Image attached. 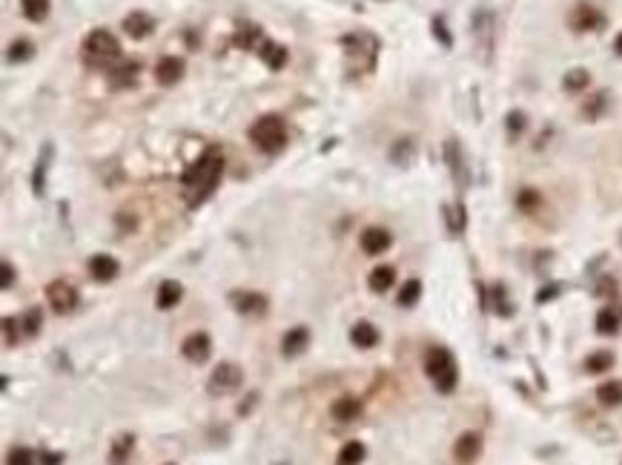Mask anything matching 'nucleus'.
<instances>
[{
    "label": "nucleus",
    "mask_w": 622,
    "mask_h": 465,
    "mask_svg": "<svg viewBox=\"0 0 622 465\" xmlns=\"http://www.w3.org/2000/svg\"><path fill=\"white\" fill-rule=\"evenodd\" d=\"M221 172H224V155L218 147H207L198 161H192L184 176H181V184L187 190V204L189 207H198L204 204L212 192H216L218 181H221Z\"/></svg>",
    "instance_id": "obj_1"
},
{
    "label": "nucleus",
    "mask_w": 622,
    "mask_h": 465,
    "mask_svg": "<svg viewBox=\"0 0 622 465\" xmlns=\"http://www.w3.org/2000/svg\"><path fill=\"white\" fill-rule=\"evenodd\" d=\"M81 57H84L86 66L109 72L112 64L121 61V44L109 29H92L81 44Z\"/></svg>",
    "instance_id": "obj_2"
},
{
    "label": "nucleus",
    "mask_w": 622,
    "mask_h": 465,
    "mask_svg": "<svg viewBox=\"0 0 622 465\" xmlns=\"http://www.w3.org/2000/svg\"><path fill=\"white\" fill-rule=\"evenodd\" d=\"M249 141L256 149L267 152V155H279L287 144H290V132H287V121L276 112H267L249 127Z\"/></svg>",
    "instance_id": "obj_3"
},
{
    "label": "nucleus",
    "mask_w": 622,
    "mask_h": 465,
    "mask_svg": "<svg viewBox=\"0 0 622 465\" xmlns=\"http://www.w3.org/2000/svg\"><path fill=\"white\" fill-rule=\"evenodd\" d=\"M424 371L433 379L439 394H451L456 388V362L448 347H431L424 354Z\"/></svg>",
    "instance_id": "obj_4"
},
{
    "label": "nucleus",
    "mask_w": 622,
    "mask_h": 465,
    "mask_svg": "<svg viewBox=\"0 0 622 465\" xmlns=\"http://www.w3.org/2000/svg\"><path fill=\"white\" fill-rule=\"evenodd\" d=\"M341 46L347 52V57H359V72H367L361 55L367 57V64L376 66V57H379V41L370 35V32H353V35H344L341 37Z\"/></svg>",
    "instance_id": "obj_5"
},
{
    "label": "nucleus",
    "mask_w": 622,
    "mask_h": 465,
    "mask_svg": "<svg viewBox=\"0 0 622 465\" xmlns=\"http://www.w3.org/2000/svg\"><path fill=\"white\" fill-rule=\"evenodd\" d=\"M46 302H49V307L55 310L57 316H66V313H72V310L77 307V290L66 282V279H55V282H49L46 284Z\"/></svg>",
    "instance_id": "obj_6"
},
{
    "label": "nucleus",
    "mask_w": 622,
    "mask_h": 465,
    "mask_svg": "<svg viewBox=\"0 0 622 465\" xmlns=\"http://www.w3.org/2000/svg\"><path fill=\"white\" fill-rule=\"evenodd\" d=\"M244 382V371L236 365V362H221L216 365V371L209 374V391L212 394H229V391H238Z\"/></svg>",
    "instance_id": "obj_7"
},
{
    "label": "nucleus",
    "mask_w": 622,
    "mask_h": 465,
    "mask_svg": "<svg viewBox=\"0 0 622 465\" xmlns=\"http://www.w3.org/2000/svg\"><path fill=\"white\" fill-rule=\"evenodd\" d=\"M444 164H448L451 176L459 187H468L471 184V167H468V158H464V149L459 144V138H448L444 141Z\"/></svg>",
    "instance_id": "obj_8"
},
{
    "label": "nucleus",
    "mask_w": 622,
    "mask_h": 465,
    "mask_svg": "<svg viewBox=\"0 0 622 465\" xmlns=\"http://www.w3.org/2000/svg\"><path fill=\"white\" fill-rule=\"evenodd\" d=\"M229 302L241 316H264L270 307L267 296L256 293V290H236V293H229Z\"/></svg>",
    "instance_id": "obj_9"
},
{
    "label": "nucleus",
    "mask_w": 622,
    "mask_h": 465,
    "mask_svg": "<svg viewBox=\"0 0 622 465\" xmlns=\"http://www.w3.org/2000/svg\"><path fill=\"white\" fill-rule=\"evenodd\" d=\"M181 354H184V359L192 362V365H204V362L209 359V354H212V339H209L204 331H192V334L181 342Z\"/></svg>",
    "instance_id": "obj_10"
},
{
    "label": "nucleus",
    "mask_w": 622,
    "mask_h": 465,
    "mask_svg": "<svg viewBox=\"0 0 622 465\" xmlns=\"http://www.w3.org/2000/svg\"><path fill=\"white\" fill-rule=\"evenodd\" d=\"M184 57H175V55H164L158 64H155V81L158 86H175L184 78Z\"/></svg>",
    "instance_id": "obj_11"
},
{
    "label": "nucleus",
    "mask_w": 622,
    "mask_h": 465,
    "mask_svg": "<svg viewBox=\"0 0 622 465\" xmlns=\"http://www.w3.org/2000/svg\"><path fill=\"white\" fill-rule=\"evenodd\" d=\"M121 26H124V32L132 37V41H144V37H149L155 32V17L141 12V9H135L121 21Z\"/></svg>",
    "instance_id": "obj_12"
},
{
    "label": "nucleus",
    "mask_w": 622,
    "mask_h": 465,
    "mask_svg": "<svg viewBox=\"0 0 622 465\" xmlns=\"http://www.w3.org/2000/svg\"><path fill=\"white\" fill-rule=\"evenodd\" d=\"M138 78H141V64H135V61L118 64L106 72V81H109L112 89H129V86L138 84Z\"/></svg>",
    "instance_id": "obj_13"
},
{
    "label": "nucleus",
    "mask_w": 622,
    "mask_h": 465,
    "mask_svg": "<svg viewBox=\"0 0 622 465\" xmlns=\"http://www.w3.org/2000/svg\"><path fill=\"white\" fill-rule=\"evenodd\" d=\"M390 232H387L384 227H367L364 232H361V239H359V244H361V250L367 256H381L387 247H390Z\"/></svg>",
    "instance_id": "obj_14"
},
{
    "label": "nucleus",
    "mask_w": 622,
    "mask_h": 465,
    "mask_svg": "<svg viewBox=\"0 0 622 465\" xmlns=\"http://www.w3.org/2000/svg\"><path fill=\"white\" fill-rule=\"evenodd\" d=\"M602 24H605V17H602L591 3H576L574 12H571V26L576 32H591V29H599Z\"/></svg>",
    "instance_id": "obj_15"
},
{
    "label": "nucleus",
    "mask_w": 622,
    "mask_h": 465,
    "mask_svg": "<svg viewBox=\"0 0 622 465\" xmlns=\"http://www.w3.org/2000/svg\"><path fill=\"white\" fill-rule=\"evenodd\" d=\"M121 273V264L115 256H106V253H95L89 259V276L95 282H112L115 276Z\"/></svg>",
    "instance_id": "obj_16"
},
{
    "label": "nucleus",
    "mask_w": 622,
    "mask_h": 465,
    "mask_svg": "<svg viewBox=\"0 0 622 465\" xmlns=\"http://www.w3.org/2000/svg\"><path fill=\"white\" fill-rule=\"evenodd\" d=\"M473 32L479 37V46L484 49V61H491V46H493V15L488 9L476 12L473 17Z\"/></svg>",
    "instance_id": "obj_17"
},
{
    "label": "nucleus",
    "mask_w": 622,
    "mask_h": 465,
    "mask_svg": "<svg viewBox=\"0 0 622 465\" xmlns=\"http://www.w3.org/2000/svg\"><path fill=\"white\" fill-rule=\"evenodd\" d=\"M361 411H364L361 399L359 396H350V394L339 396L333 405H330V414H333V419H339V422H353V419L361 417Z\"/></svg>",
    "instance_id": "obj_18"
},
{
    "label": "nucleus",
    "mask_w": 622,
    "mask_h": 465,
    "mask_svg": "<svg viewBox=\"0 0 622 465\" xmlns=\"http://www.w3.org/2000/svg\"><path fill=\"white\" fill-rule=\"evenodd\" d=\"M310 345V331L304 325H299V327H290V331L281 336V354L290 359V356H299V354H304V347Z\"/></svg>",
    "instance_id": "obj_19"
},
{
    "label": "nucleus",
    "mask_w": 622,
    "mask_h": 465,
    "mask_svg": "<svg viewBox=\"0 0 622 465\" xmlns=\"http://www.w3.org/2000/svg\"><path fill=\"white\" fill-rule=\"evenodd\" d=\"M52 155H55L52 144H44V149H41V158L35 161V170H32V190H35V196H44V192H46V176H49Z\"/></svg>",
    "instance_id": "obj_20"
},
{
    "label": "nucleus",
    "mask_w": 622,
    "mask_h": 465,
    "mask_svg": "<svg viewBox=\"0 0 622 465\" xmlns=\"http://www.w3.org/2000/svg\"><path fill=\"white\" fill-rule=\"evenodd\" d=\"M479 451H482V437L476 434V431H468V434H462L459 439H456V445H453V457L459 459V462H473L476 457H479Z\"/></svg>",
    "instance_id": "obj_21"
},
{
    "label": "nucleus",
    "mask_w": 622,
    "mask_h": 465,
    "mask_svg": "<svg viewBox=\"0 0 622 465\" xmlns=\"http://www.w3.org/2000/svg\"><path fill=\"white\" fill-rule=\"evenodd\" d=\"M258 55H261V61L273 69V72H281L284 66H287V61H290V52H287V46H281V44H276V41H264L261 46H258Z\"/></svg>",
    "instance_id": "obj_22"
},
{
    "label": "nucleus",
    "mask_w": 622,
    "mask_h": 465,
    "mask_svg": "<svg viewBox=\"0 0 622 465\" xmlns=\"http://www.w3.org/2000/svg\"><path fill=\"white\" fill-rule=\"evenodd\" d=\"M350 342H353L356 347H361V351H367V347H376L379 345V331L376 325L370 322H356L353 327H350Z\"/></svg>",
    "instance_id": "obj_23"
},
{
    "label": "nucleus",
    "mask_w": 622,
    "mask_h": 465,
    "mask_svg": "<svg viewBox=\"0 0 622 465\" xmlns=\"http://www.w3.org/2000/svg\"><path fill=\"white\" fill-rule=\"evenodd\" d=\"M132 448H135V434H129V431L118 434L109 445V465H124L129 459Z\"/></svg>",
    "instance_id": "obj_24"
},
{
    "label": "nucleus",
    "mask_w": 622,
    "mask_h": 465,
    "mask_svg": "<svg viewBox=\"0 0 622 465\" xmlns=\"http://www.w3.org/2000/svg\"><path fill=\"white\" fill-rule=\"evenodd\" d=\"M181 296H184V287H181L178 282L167 279V282L158 284V293H155V304H158L161 310H172L175 304L181 302Z\"/></svg>",
    "instance_id": "obj_25"
},
{
    "label": "nucleus",
    "mask_w": 622,
    "mask_h": 465,
    "mask_svg": "<svg viewBox=\"0 0 622 465\" xmlns=\"http://www.w3.org/2000/svg\"><path fill=\"white\" fill-rule=\"evenodd\" d=\"M232 41H236V46H241V49H252V46H261L264 44V35H261V26L258 24H238V32H236V37H232Z\"/></svg>",
    "instance_id": "obj_26"
},
{
    "label": "nucleus",
    "mask_w": 622,
    "mask_h": 465,
    "mask_svg": "<svg viewBox=\"0 0 622 465\" xmlns=\"http://www.w3.org/2000/svg\"><path fill=\"white\" fill-rule=\"evenodd\" d=\"M364 457H367L364 442H359V439H350V442H344V445H341V451H339V457H336V465H361V462H364Z\"/></svg>",
    "instance_id": "obj_27"
},
{
    "label": "nucleus",
    "mask_w": 622,
    "mask_h": 465,
    "mask_svg": "<svg viewBox=\"0 0 622 465\" xmlns=\"http://www.w3.org/2000/svg\"><path fill=\"white\" fill-rule=\"evenodd\" d=\"M393 282H396V270L390 267V264H381V267H376L373 273H370V290L373 293H387V290L393 287Z\"/></svg>",
    "instance_id": "obj_28"
},
{
    "label": "nucleus",
    "mask_w": 622,
    "mask_h": 465,
    "mask_svg": "<svg viewBox=\"0 0 622 465\" xmlns=\"http://www.w3.org/2000/svg\"><path fill=\"white\" fill-rule=\"evenodd\" d=\"M413 158H416V141L413 138H399L390 149V161L396 167H407V164H413Z\"/></svg>",
    "instance_id": "obj_29"
},
{
    "label": "nucleus",
    "mask_w": 622,
    "mask_h": 465,
    "mask_svg": "<svg viewBox=\"0 0 622 465\" xmlns=\"http://www.w3.org/2000/svg\"><path fill=\"white\" fill-rule=\"evenodd\" d=\"M21 9H23V17L32 24H44L49 17V9H52V0H21Z\"/></svg>",
    "instance_id": "obj_30"
},
{
    "label": "nucleus",
    "mask_w": 622,
    "mask_h": 465,
    "mask_svg": "<svg viewBox=\"0 0 622 465\" xmlns=\"http://www.w3.org/2000/svg\"><path fill=\"white\" fill-rule=\"evenodd\" d=\"M35 57V44L26 41V37H21V41H12L9 49H6V61L9 64H26Z\"/></svg>",
    "instance_id": "obj_31"
},
{
    "label": "nucleus",
    "mask_w": 622,
    "mask_h": 465,
    "mask_svg": "<svg viewBox=\"0 0 622 465\" xmlns=\"http://www.w3.org/2000/svg\"><path fill=\"white\" fill-rule=\"evenodd\" d=\"M596 399L605 405V408H616V405H622V382L611 379L605 385L596 388Z\"/></svg>",
    "instance_id": "obj_32"
},
{
    "label": "nucleus",
    "mask_w": 622,
    "mask_h": 465,
    "mask_svg": "<svg viewBox=\"0 0 622 465\" xmlns=\"http://www.w3.org/2000/svg\"><path fill=\"white\" fill-rule=\"evenodd\" d=\"M596 331H599L602 336H611V334L619 331V316L614 313L611 307H602L599 313H596Z\"/></svg>",
    "instance_id": "obj_33"
},
{
    "label": "nucleus",
    "mask_w": 622,
    "mask_h": 465,
    "mask_svg": "<svg viewBox=\"0 0 622 465\" xmlns=\"http://www.w3.org/2000/svg\"><path fill=\"white\" fill-rule=\"evenodd\" d=\"M611 365H614V356L608 351H596L585 359V371L588 374H605V371H611Z\"/></svg>",
    "instance_id": "obj_34"
},
{
    "label": "nucleus",
    "mask_w": 622,
    "mask_h": 465,
    "mask_svg": "<svg viewBox=\"0 0 622 465\" xmlns=\"http://www.w3.org/2000/svg\"><path fill=\"white\" fill-rule=\"evenodd\" d=\"M588 84H591L588 69H571L565 75V81H562V86H565L568 92H582V89H588Z\"/></svg>",
    "instance_id": "obj_35"
},
{
    "label": "nucleus",
    "mask_w": 622,
    "mask_h": 465,
    "mask_svg": "<svg viewBox=\"0 0 622 465\" xmlns=\"http://www.w3.org/2000/svg\"><path fill=\"white\" fill-rule=\"evenodd\" d=\"M41 322H44L41 307H29L26 313L21 316V327H23V334H26V336H37V334H41Z\"/></svg>",
    "instance_id": "obj_36"
},
{
    "label": "nucleus",
    "mask_w": 622,
    "mask_h": 465,
    "mask_svg": "<svg viewBox=\"0 0 622 465\" xmlns=\"http://www.w3.org/2000/svg\"><path fill=\"white\" fill-rule=\"evenodd\" d=\"M6 465H37V457L32 448L26 445H15V448L6 454Z\"/></svg>",
    "instance_id": "obj_37"
},
{
    "label": "nucleus",
    "mask_w": 622,
    "mask_h": 465,
    "mask_svg": "<svg viewBox=\"0 0 622 465\" xmlns=\"http://www.w3.org/2000/svg\"><path fill=\"white\" fill-rule=\"evenodd\" d=\"M419 296H422V282H419V279H411V282H404V287H402L399 304H402V307H413V304L419 302Z\"/></svg>",
    "instance_id": "obj_38"
},
{
    "label": "nucleus",
    "mask_w": 622,
    "mask_h": 465,
    "mask_svg": "<svg viewBox=\"0 0 622 465\" xmlns=\"http://www.w3.org/2000/svg\"><path fill=\"white\" fill-rule=\"evenodd\" d=\"M21 319H12V316H6L3 319V342H6V347H15L17 345V339H21Z\"/></svg>",
    "instance_id": "obj_39"
},
{
    "label": "nucleus",
    "mask_w": 622,
    "mask_h": 465,
    "mask_svg": "<svg viewBox=\"0 0 622 465\" xmlns=\"http://www.w3.org/2000/svg\"><path fill=\"white\" fill-rule=\"evenodd\" d=\"M431 32H433V37H436V41H439L444 49H451V46H453V35L448 32V26H444L442 17H433V21H431Z\"/></svg>",
    "instance_id": "obj_40"
},
{
    "label": "nucleus",
    "mask_w": 622,
    "mask_h": 465,
    "mask_svg": "<svg viewBox=\"0 0 622 465\" xmlns=\"http://www.w3.org/2000/svg\"><path fill=\"white\" fill-rule=\"evenodd\" d=\"M539 192L536 190H531V187H525L522 192H519V199H516V204H519V210H525V212H534L536 207H539Z\"/></svg>",
    "instance_id": "obj_41"
},
{
    "label": "nucleus",
    "mask_w": 622,
    "mask_h": 465,
    "mask_svg": "<svg viewBox=\"0 0 622 465\" xmlns=\"http://www.w3.org/2000/svg\"><path fill=\"white\" fill-rule=\"evenodd\" d=\"M605 95H608V92H596L594 98L585 104V109H582V112H585V118H588V121H594L596 115L602 112V107H605Z\"/></svg>",
    "instance_id": "obj_42"
},
{
    "label": "nucleus",
    "mask_w": 622,
    "mask_h": 465,
    "mask_svg": "<svg viewBox=\"0 0 622 465\" xmlns=\"http://www.w3.org/2000/svg\"><path fill=\"white\" fill-rule=\"evenodd\" d=\"M508 132L511 135H519V132H525V127H528V118H525V112H519V109H513V112H508Z\"/></svg>",
    "instance_id": "obj_43"
},
{
    "label": "nucleus",
    "mask_w": 622,
    "mask_h": 465,
    "mask_svg": "<svg viewBox=\"0 0 622 465\" xmlns=\"http://www.w3.org/2000/svg\"><path fill=\"white\" fill-rule=\"evenodd\" d=\"M493 299H496V313H502V316H511V304H505L508 299H505V290H502V287H496V290H493Z\"/></svg>",
    "instance_id": "obj_44"
},
{
    "label": "nucleus",
    "mask_w": 622,
    "mask_h": 465,
    "mask_svg": "<svg viewBox=\"0 0 622 465\" xmlns=\"http://www.w3.org/2000/svg\"><path fill=\"white\" fill-rule=\"evenodd\" d=\"M37 462H41V465H64V454H52V451H41V454H37Z\"/></svg>",
    "instance_id": "obj_45"
},
{
    "label": "nucleus",
    "mask_w": 622,
    "mask_h": 465,
    "mask_svg": "<svg viewBox=\"0 0 622 465\" xmlns=\"http://www.w3.org/2000/svg\"><path fill=\"white\" fill-rule=\"evenodd\" d=\"M0 270H3V282H0V284H3V290H9V287L15 284V270H12V264H9V262L0 264Z\"/></svg>",
    "instance_id": "obj_46"
},
{
    "label": "nucleus",
    "mask_w": 622,
    "mask_h": 465,
    "mask_svg": "<svg viewBox=\"0 0 622 465\" xmlns=\"http://www.w3.org/2000/svg\"><path fill=\"white\" fill-rule=\"evenodd\" d=\"M614 52H616V55H622V32L616 35V41H614Z\"/></svg>",
    "instance_id": "obj_47"
},
{
    "label": "nucleus",
    "mask_w": 622,
    "mask_h": 465,
    "mask_svg": "<svg viewBox=\"0 0 622 465\" xmlns=\"http://www.w3.org/2000/svg\"><path fill=\"white\" fill-rule=\"evenodd\" d=\"M167 465H175V462H167Z\"/></svg>",
    "instance_id": "obj_48"
}]
</instances>
